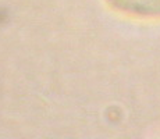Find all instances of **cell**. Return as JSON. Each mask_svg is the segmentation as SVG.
Here are the masks:
<instances>
[{
  "label": "cell",
  "instance_id": "obj_1",
  "mask_svg": "<svg viewBox=\"0 0 160 139\" xmlns=\"http://www.w3.org/2000/svg\"><path fill=\"white\" fill-rule=\"evenodd\" d=\"M107 2L120 11L143 17H160V0H107Z\"/></svg>",
  "mask_w": 160,
  "mask_h": 139
}]
</instances>
